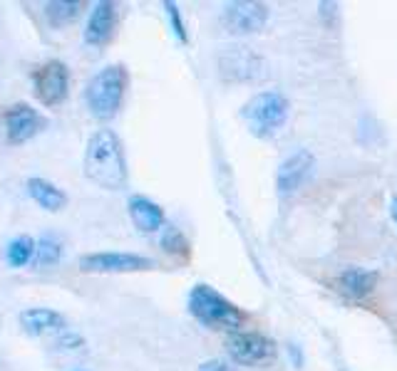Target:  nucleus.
<instances>
[{
    "instance_id": "f257e3e1",
    "label": "nucleus",
    "mask_w": 397,
    "mask_h": 371,
    "mask_svg": "<svg viewBox=\"0 0 397 371\" xmlns=\"http://www.w3.org/2000/svg\"><path fill=\"white\" fill-rule=\"evenodd\" d=\"M85 176L107 191L127 188L129 169L122 139L112 129H97L85 149Z\"/></svg>"
},
{
    "instance_id": "f03ea898",
    "label": "nucleus",
    "mask_w": 397,
    "mask_h": 371,
    "mask_svg": "<svg viewBox=\"0 0 397 371\" xmlns=\"http://www.w3.org/2000/svg\"><path fill=\"white\" fill-rule=\"evenodd\" d=\"M189 315L198 322V324L209 327V329H219V332H241L246 322V315L229 300L224 297L219 290H214L206 282H198L191 287L189 292Z\"/></svg>"
},
{
    "instance_id": "7ed1b4c3",
    "label": "nucleus",
    "mask_w": 397,
    "mask_h": 371,
    "mask_svg": "<svg viewBox=\"0 0 397 371\" xmlns=\"http://www.w3.org/2000/svg\"><path fill=\"white\" fill-rule=\"evenodd\" d=\"M129 75L124 65H107L100 70L85 87L87 109L95 119L109 121L122 109L124 95H127Z\"/></svg>"
},
{
    "instance_id": "20e7f679",
    "label": "nucleus",
    "mask_w": 397,
    "mask_h": 371,
    "mask_svg": "<svg viewBox=\"0 0 397 371\" xmlns=\"http://www.w3.org/2000/svg\"><path fill=\"white\" fill-rule=\"evenodd\" d=\"M288 97L278 90H266L254 95L241 107V119L249 124V131L259 139L273 136L288 119Z\"/></svg>"
},
{
    "instance_id": "39448f33",
    "label": "nucleus",
    "mask_w": 397,
    "mask_h": 371,
    "mask_svg": "<svg viewBox=\"0 0 397 371\" xmlns=\"http://www.w3.org/2000/svg\"><path fill=\"white\" fill-rule=\"evenodd\" d=\"M216 65H219V77L231 85H249V82H259L268 75L263 57L254 47L246 45L224 47L216 57Z\"/></svg>"
},
{
    "instance_id": "423d86ee",
    "label": "nucleus",
    "mask_w": 397,
    "mask_h": 371,
    "mask_svg": "<svg viewBox=\"0 0 397 371\" xmlns=\"http://www.w3.org/2000/svg\"><path fill=\"white\" fill-rule=\"evenodd\" d=\"M226 351L229 356L241 366H259L266 364L275 356V341L271 336L261 334V332L241 329L234 332L226 341Z\"/></svg>"
},
{
    "instance_id": "0eeeda50",
    "label": "nucleus",
    "mask_w": 397,
    "mask_h": 371,
    "mask_svg": "<svg viewBox=\"0 0 397 371\" xmlns=\"http://www.w3.org/2000/svg\"><path fill=\"white\" fill-rule=\"evenodd\" d=\"M221 23L234 35H254L268 23V6L259 0H234L221 8Z\"/></svg>"
},
{
    "instance_id": "6e6552de",
    "label": "nucleus",
    "mask_w": 397,
    "mask_h": 371,
    "mask_svg": "<svg viewBox=\"0 0 397 371\" xmlns=\"http://www.w3.org/2000/svg\"><path fill=\"white\" fill-rule=\"evenodd\" d=\"M80 267L85 272H142L154 270L157 260L137 253H87L80 257Z\"/></svg>"
},
{
    "instance_id": "1a4fd4ad",
    "label": "nucleus",
    "mask_w": 397,
    "mask_h": 371,
    "mask_svg": "<svg viewBox=\"0 0 397 371\" xmlns=\"http://www.w3.org/2000/svg\"><path fill=\"white\" fill-rule=\"evenodd\" d=\"M316 171V156L308 149H298L278 166L275 171V188H278L280 198H290L303 183H308Z\"/></svg>"
},
{
    "instance_id": "9d476101",
    "label": "nucleus",
    "mask_w": 397,
    "mask_h": 371,
    "mask_svg": "<svg viewBox=\"0 0 397 371\" xmlns=\"http://www.w3.org/2000/svg\"><path fill=\"white\" fill-rule=\"evenodd\" d=\"M70 95V70L65 62L50 60L35 72V97L45 107H57Z\"/></svg>"
},
{
    "instance_id": "9b49d317",
    "label": "nucleus",
    "mask_w": 397,
    "mask_h": 371,
    "mask_svg": "<svg viewBox=\"0 0 397 371\" xmlns=\"http://www.w3.org/2000/svg\"><path fill=\"white\" fill-rule=\"evenodd\" d=\"M377 282H380V272L370 270V267H345L343 272H338V277L333 280V287L340 292L343 297L352 302H362L375 292Z\"/></svg>"
},
{
    "instance_id": "f8f14e48",
    "label": "nucleus",
    "mask_w": 397,
    "mask_h": 371,
    "mask_svg": "<svg viewBox=\"0 0 397 371\" xmlns=\"http://www.w3.org/2000/svg\"><path fill=\"white\" fill-rule=\"evenodd\" d=\"M6 134L11 144H23L30 141L37 131L45 126V119L37 114V109H32L30 104H13L6 111Z\"/></svg>"
},
{
    "instance_id": "ddd939ff",
    "label": "nucleus",
    "mask_w": 397,
    "mask_h": 371,
    "mask_svg": "<svg viewBox=\"0 0 397 371\" xmlns=\"http://www.w3.org/2000/svg\"><path fill=\"white\" fill-rule=\"evenodd\" d=\"M114 28H117V6L109 0H100L90 11L85 25V42L87 45H105L112 37Z\"/></svg>"
},
{
    "instance_id": "4468645a",
    "label": "nucleus",
    "mask_w": 397,
    "mask_h": 371,
    "mask_svg": "<svg viewBox=\"0 0 397 371\" xmlns=\"http://www.w3.org/2000/svg\"><path fill=\"white\" fill-rule=\"evenodd\" d=\"M20 327L32 336L62 334L67 329V320L65 315L50 307H30V310L20 312Z\"/></svg>"
},
{
    "instance_id": "2eb2a0df",
    "label": "nucleus",
    "mask_w": 397,
    "mask_h": 371,
    "mask_svg": "<svg viewBox=\"0 0 397 371\" xmlns=\"http://www.w3.org/2000/svg\"><path fill=\"white\" fill-rule=\"evenodd\" d=\"M127 211L132 223L139 228L142 233H162V228L167 226V216H164V208L159 203H154L147 196H129L127 201Z\"/></svg>"
},
{
    "instance_id": "dca6fc26",
    "label": "nucleus",
    "mask_w": 397,
    "mask_h": 371,
    "mask_svg": "<svg viewBox=\"0 0 397 371\" xmlns=\"http://www.w3.org/2000/svg\"><path fill=\"white\" fill-rule=\"evenodd\" d=\"M28 193H30V198L37 203V206L45 208V211H50V213H57L67 206V193L62 191V188H57L52 181L40 178V176L28 178Z\"/></svg>"
},
{
    "instance_id": "f3484780",
    "label": "nucleus",
    "mask_w": 397,
    "mask_h": 371,
    "mask_svg": "<svg viewBox=\"0 0 397 371\" xmlns=\"http://www.w3.org/2000/svg\"><path fill=\"white\" fill-rule=\"evenodd\" d=\"M82 13V3L77 0H52L42 6V16L50 23L52 28H65L70 23H75Z\"/></svg>"
},
{
    "instance_id": "a211bd4d",
    "label": "nucleus",
    "mask_w": 397,
    "mask_h": 371,
    "mask_svg": "<svg viewBox=\"0 0 397 371\" xmlns=\"http://www.w3.org/2000/svg\"><path fill=\"white\" fill-rule=\"evenodd\" d=\"M35 250H37V243L32 241L30 236H18L8 243V265L11 267H25L30 260H35Z\"/></svg>"
},
{
    "instance_id": "6ab92c4d",
    "label": "nucleus",
    "mask_w": 397,
    "mask_h": 371,
    "mask_svg": "<svg viewBox=\"0 0 397 371\" xmlns=\"http://www.w3.org/2000/svg\"><path fill=\"white\" fill-rule=\"evenodd\" d=\"M159 245H162V250L167 253V255H172V257H189V241H186V236H184V233L179 231L177 226H172V223H167V226L162 228V236H159Z\"/></svg>"
},
{
    "instance_id": "aec40b11",
    "label": "nucleus",
    "mask_w": 397,
    "mask_h": 371,
    "mask_svg": "<svg viewBox=\"0 0 397 371\" xmlns=\"http://www.w3.org/2000/svg\"><path fill=\"white\" fill-rule=\"evenodd\" d=\"M62 243L57 241V238L52 236H42L40 241H37V250H35V267H50L55 265V262H60L62 257Z\"/></svg>"
},
{
    "instance_id": "412c9836",
    "label": "nucleus",
    "mask_w": 397,
    "mask_h": 371,
    "mask_svg": "<svg viewBox=\"0 0 397 371\" xmlns=\"http://www.w3.org/2000/svg\"><path fill=\"white\" fill-rule=\"evenodd\" d=\"M162 8H164V13H167V18H169V25H172L174 37H177L182 45H186V42H189V32H186V25H184L182 13H179V6H177V3H172V0H167Z\"/></svg>"
},
{
    "instance_id": "4be33fe9",
    "label": "nucleus",
    "mask_w": 397,
    "mask_h": 371,
    "mask_svg": "<svg viewBox=\"0 0 397 371\" xmlns=\"http://www.w3.org/2000/svg\"><path fill=\"white\" fill-rule=\"evenodd\" d=\"M57 346H60V349H80V346H85V339H82L80 334H75V332L65 329L57 336Z\"/></svg>"
},
{
    "instance_id": "5701e85b",
    "label": "nucleus",
    "mask_w": 397,
    "mask_h": 371,
    "mask_svg": "<svg viewBox=\"0 0 397 371\" xmlns=\"http://www.w3.org/2000/svg\"><path fill=\"white\" fill-rule=\"evenodd\" d=\"M318 11H321V18H323V23H326L328 28H336L338 16H340L336 3H318Z\"/></svg>"
},
{
    "instance_id": "b1692460",
    "label": "nucleus",
    "mask_w": 397,
    "mask_h": 371,
    "mask_svg": "<svg viewBox=\"0 0 397 371\" xmlns=\"http://www.w3.org/2000/svg\"><path fill=\"white\" fill-rule=\"evenodd\" d=\"M196 371H234V366H229L224 359H209L204 364H198Z\"/></svg>"
},
{
    "instance_id": "393cba45",
    "label": "nucleus",
    "mask_w": 397,
    "mask_h": 371,
    "mask_svg": "<svg viewBox=\"0 0 397 371\" xmlns=\"http://www.w3.org/2000/svg\"><path fill=\"white\" fill-rule=\"evenodd\" d=\"M288 354H290V359H293V366H298V369H301V366H303V354H301V349H298V344H293V341H290Z\"/></svg>"
},
{
    "instance_id": "a878e982",
    "label": "nucleus",
    "mask_w": 397,
    "mask_h": 371,
    "mask_svg": "<svg viewBox=\"0 0 397 371\" xmlns=\"http://www.w3.org/2000/svg\"><path fill=\"white\" fill-rule=\"evenodd\" d=\"M390 218H392V223H395V228H397V196L390 201Z\"/></svg>"
},
{
    "instance_id": "bb28decb",
    "label": "nucleus",
    "mask_w": 397,
    "mask_h": 371,
    "mask_svg": "<svg viewBox=\"0 0 397 371\" xmlns=\"http://www.w3.org/2000/svg\"><path fill=\"white\" fill-rule=\"evenodd\" d=\"M75 371H85V369H75Z\"/></svg>"
}]
</instances>
